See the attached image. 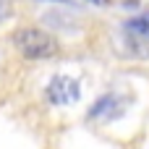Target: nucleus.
Wrapping results in <instances>:
<instances>
[{"label":"nucleus","instance_id":"nucleus-1","mask_svg":"<svg viewBox=\"0 0 149 149\" xmlns=\"http://www.w3.org/2000/svg\"><path fill=\"white\" fill-rule=\"evenodd\" d=\"M13 45L16 50L26 58V60H50L58 55L60 45L58 39L50 34V31H42L37 26H26V29H18L13 34Z\"/></svg>","mask_w":149,"mask_h":149},{"label":"nucleus","instance_id":"nucleus-2","mask_svg":"<svg viewBox=\"0 0 149 149\" xmlns=\"http://www.w3.org/2000/svg\"><path fill=\"white\" fill-rule=\"evenodd\" d=\"M45 97L52 105H73L81 97V84L73 76H52L45 89Z\"/></svg>","mask_w":149,"mask_h":149},{"label":"nucleus","instance_id":"nucleus-3","mask_svg":"<svg viewBox=\"0 0 149 149\" xmlns=\"http://www.w3.org/2000/svg\"><path fill=\"white\" fill-rule=\"evenodd\" d=\"M126 110V102L115 94H107V97H100V102L92 107V118H100V120H115L120 113Z\"/></svg>","mask_w":149,"mask_h":149},{"label":"nucleus","instance_id":"nucleus-4","mask_svg":"<svg viewBox=\"0 0 149 149\" xmlns=\"http://www.w3.org/2000/svg\"><path fill=\"white\" fill-rule=\"evenodd\" d=\"M126 29L134 34V37H141V39H149V13L144 16H136L126 24Z\"/></svg>","mask_w":149,"mask_h":149},{"label":"nucleus","instance_id":"nucleus-5","mask_svg":"<svg viewBox=\"0 0 149 149\" xmlns=\"http://www.w3.org/2000/svg\"><path fill=\"white\" fill-rule=\"evenodd\" d=\"M5 13H8V5H5V0H0V18H5Z\"/></svg>","mask_w":149,"mask_h":149}]
</instances>
